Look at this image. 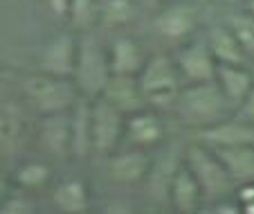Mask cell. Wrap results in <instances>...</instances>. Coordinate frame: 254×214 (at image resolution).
Wrapping results in <instances>:
<instances>
[{
	"mask_svg": "<svg viewBox=\"0 0 254 214\" xmlns=\"http://www.w3.org/2000/svg\"><path fill=\"white\" fill-rule=\"evenodd\" d=\"M173 108L185 124L200 131V128H207L225 119L232 110V104L227 102L225 93L221 91L218 81L211 79L183 86L173 102Z\"/></svg>",
	"mask_w": 254,
	"mask_h": 214,
	"instance_id": "obj_1",
	"label": "cell"
},
{
	"mask_svg": "<svg viewBox=\"0 0 254 214\" xmlns=\"http://www.w3.org/2000/svg\"><path fill=\"white\" fill-rule=\"evenodd\" d=\"M183 160L193 171V176L198 178L202 187L205 201H221L234 190V181H232L230 171L225 169L223 160L218 153L205 142H193L185 149Z\"/></svg>",
	"mask_w": 254,
	"mask_h": 214,
	"instance_id": "obj_2",
	"label": "cell"
},
{
	"mask_svg": "<svg viewBox=\"0 0 254 214\" xmlns=\"http://www.w3.org/2000/svg\"><path fill=\"white\" fill-rule=\"evenodd\" d=\"M180 79L183 77L176 66V59L164 52L151 54L137 75L144 100L153 106H173L178 93L183 88Z\"/></svg>",
	"mask_w": 254,
	"mask_h": 214,
	"instance_id": "obj_3",
	"label": "cell"
},
{
	"mask_svg": "<svg viewBox=\"0 0 254 214\" xmlns=\"http://www.w3.org/2000/svg\"><path fill=\"white\" fill-rule=\"evenodd\" d=\"M25 95L32 102V106L39 110V115L65 113L77 104V84L70 77H57L41 70L39 75H32L23 84Z\"/></svg>",
	"mask_w": 254,
	"mask_h": 214,
	"instance_id": "obj_4",
	"label": "cell"
},
{
	"mask_svg": "<svg viewBox=\"0 0 254 214\" xmlns=\"http://www.w3.org/2000/svg\"><path fill=\"white\" fill-rule=\"evenodd\" d=\"M111 77H113V68H111L108 50L101 43H97L95 38L79 41L77 66H74V75H72L79 95L88 97V100L101 97Z\"/></svg>",
	"mask_w": 254,
	"mask_h": 214,
	"instance_id": "obj_5",
	"label": "cell"
},
{
	"mask_svg": "<svg viewBox=\"0 0 254 214\" xmlns=\"http://www.w3.org/2000/svg\"><path fill=\"white\" fill-rule=\"evenodd\" d=\"M90 124H92V151L101 156H111L120 149V142L126 133V115L120 108L95 97L90 102Z\"/></svg>",
	"mask_w": 254,
	"mask_h": 214,
	"instance_id": "obj_6",
	"label": "cell"
},
{
	"mask_svg": "<svg viewBox=\"0 0 254 214\" xmlns=\"http://www.w3.org/2000/svg\"><path fill=\"white\" fill-rule=\"evenodd\" d=\"M153 160L149 149L130 147L126 151H113L108 156V178L117 185H139L149 178Z\"/></svg>",
	"mask_w": 254,
	"mask_h": 214,
	"instance_id": "obj_7",
	"label": "cell"
},
{
	"mask_svg": "<svg viewBox=\"0 0 254 214\" xmlns=\"http://www.w3.org/2000/svg\"><path fill=\"white\" fill-rule=\"evenodd\" d=\"M176 66L180 70L187 84H198V81H211L216 79V68L218 61L214 59L209 50V43L205 41H189L176 52Z\"/></svg>",
	"mask_w": 254,
	"mask_h": 214,
	"instance_id": "obj_8",
	"label": "cell"
},
{
	"mask_svg": "<svg viewBox=\"0 0 254 214\" xmlns=\"http://www.w3.org/2000/svg\"><path fill=\"white\" fill-rule=\"evenodd\" d=\"M77 52L79 41L70 32H59L45 43L43 52H41V70L48 75L57 77H70L74 75L77 66Z\"/></svg>",
	"mask_w": 254,
	"mask_h": 214,
	"instance_id": "obj_9",
	"label": "cell"
},
{
	"mask_svg": "<svg viewBox=\"0 0 254 214\" xmlns=\"http://www.w3.org/2000/svg\"><path fill=\"white\" fill-rule=\"evenodd\" d=\"M198 14L189 2H171V5L162 7L153 18V27L167 41L183 43L189 38L196 29Z\"/></svg>",
	"mask_w": 254,
	"mask_h": 214,
	"instance_id": "obj_10",
	"label": "cell"
},
{
	"mask_svg": "<svg viewBox=\"0 0 254 214\" xmlns=\"http://www.w3.org/2000/svg\"><path fill=\"white\" fill-rule=\"evenodd\" d=\"M198 138H200V142L209 144L214 149L254 144V122H250L245 117H239V119L225 117L207 128H200Z\"/></svg>",
	"mask_w": 254,
	"mask_h": 214,
	"instance_id": "obj_11",
	"label": "cell"
},
{
	"mask_svg": "<svg viewBox=\"0 0 254 214\" xmlns=\"http://www.w3.org/2000/svg\"><path fill=\"white\" fill-rule=\"evenodd\" d=\"M169 203L176 212L180 214H191L200 208V203L205 201L202 187L198 183V178L193 176V171L187 167V162H180L173 174L171 183H169Z\"/></svg>",
	"mask_w": 254,
	"mask_h": 214,
	"instance_id": "obj_12",
	"label": "cell"
},
{
	"mask_svg": "<svg viewBox=\"0 0 254 214\" xmlns=\"http://www.w3.org/2000/svg\"><path fill=\"white\" fill-rule=\"evenodd\" d=\"M124 140H128L130 147L153 149L164 140V122L158 113L149 108H139L135 113L126 115V133Z\"/></svg>",
	"mask_w": 254,
	"mask_h": 214,
	"instance_id": "obj_13",
	"label": "cell"
},
{
	"mask_svg": "<svg viewBox=\"0 0 254 214\" xmlns=\"http://www.w3.org/2000/svg\"><path fill=\"white\" fill-rule=\"evenodd\" d=\"M70 110L41 115L43 119H41L39 126V144L50 156L57 158L70 156Z\"/></svg>",
	"mask_w": 254,
	"mask_h": 214,
	"instance_id": "obj_14",
	"label": "cell"
},
{
	"mask_svg": "<svg viewBox=\"0 0 254 214\" xmlns=\"http://www.w3.org/2000/svg\"><path fill=\"white\" fill-rule=\"evenodd\" d=\"M106 102H111L115 108H120L124 115L135 113V110L144 108L146 100L142 95L137 75H113L106 84L104 93H101Z\"/></svg>",
	"mask_w": 254,
	"mask_h": 214,
	"instance_id": "obj_15",
	"label": "cell"
},
{
	"mask_svg": "<svg viewBox=\"0 0 254 214\" xmlns=\"http://www.w3.org/2000/svg\"><path fill=\"white\" fill-rule=\"evenodd\" d=\"M25 124L20 110L14 104H0V160H9L20 153L25 144Z\"/></svg>",
	"mask_w": 254,
	"mask_h": 214,
	"instance_id": "obj_16",
	"label": "cell"
},
{
	"mask_svg": "<svg viewBox=\"0 0 254 214\" xmlns=\"http://www.w3.org/2000/svg\"><path fill=\"white\" fill-rule=\"evenodd\" d=\"M216 81L221 86V91L225 93L232 108H239L241 102H243L245 95L250 93V88L254 86V75L248 63H245V66L218 63V68H216Z\"/></svg>",
	"mask_w": 254,
	"mask_h": 214,
	"instance_id": "obj_17",
	"label": "cell"
},
{
	"mask_svg": "<svg viewBox=\"0 0 254 214\" xmlns=\"http://www.w3.org/2000/svg\"><path fill=\"white\" fill-rule=\"evenodd\" d=\"M90 102L88 97H79L70 110V156L74 158H86L92 153Z\"/></svg>",
	"mask_w": 254,
	"mask_h": 214,
	"instance_id": "obj_18",
	"label": "cell"
},
{
	"mask_svg": "<svg viewBox=\"0 0 254 214\" xmlns=\"http://www.w3.org/2000/svg\"><path fill=\"white\" fill-rule=\"evenodd\" d=\"M108 57H111L113 75H139V70L149 59L144 54V48L133 36L115 38V43L108 48Z\"/></svg>",
	"mask_w": 254,
	"mask_h": 214,
	"instance_id": "obj_19",
	"label": "cell"
},
{
	"mask_svg": "<svg viewBox=\"0 0 254 214\" xmlns=\"http://www.w3.org/2000/svg\"><path fill=\"white\" fill-rule=\"evenodd\" d=\"M207 43H209V50L218 63H236V66L250 63L248 52L243 50L239 38L234 36L230 25H214L207 32Z\"/></svg>",
	"mask_w": 254,
	"mask_h": 214,
	"instance_id": "obj_20",
	"label": "cell"
},
{
	"mask_svg": "<svg viewBox=\"0 0 254 214\" xmlns=\"http://www.w3.org/2000/svg\"><path fill=\"white\" fill-rule=\"evenodd\" d=\"M52 203L65 214H83L90 210V192L81 178H65L52 190Z\"/></svg>",
	"mask_w": 254,
	"mask_h": 214,
	"instance_id": "obj_21",
	"label": "cell"
},
{
	"mask_svg": "<svg viewBox=\"0 0 254 214\" xmlns=\"http://www.w3.org/2000/svg\"><path fill=\"white\" fill-rule=\"evenodd\" d=\"M214 149V147H211ZM223 160L225 169L234 183L254 181V144H241V147H221L214 149Z\"/></svg>",
	"mask_w": 254,
	"mask_h": 214,
	"instance_id": "obj_22",
	"label": "cell"
},
{
	"mask_svg": "<svg viewBox=\"0 0 254 214\" xmlns=\"http://www.w3.org/2000/svg\"><path fill=\"white\" fill-rule=\"evenodd\" d=\"M137 16V7L133 0H104L99 5V23L106 27H124L133 23Z\"/></svg>",
	"mask_w": 254,
	"mask_h": 214,
	"instance_id": "obj_23",
	"label": "cell"
},
{
	"mask_svg": "<svg viewBox=\"0 0 254 214\" xmlns=\"http://www.w3.org/2000/svg\"><path fill=\"white\" fill-rule=\"evenodd\" d=\"M50 176L52 171L45 162L41 160H27L16 169V183L25 190H39V187H45L50 183Z\"/></svg>",
	"mask_w": 254,
	"mask_h": 214,
	"instance_id": "obj_24",
	"label": "cell"
},
{
	"mask_svg": "<svg viewBox=\"0 0 254 214\" xmlns=\"http://www.w3.org/2000/svg\"><path fill=\"white\" fill-rule=\"evenodd\" d=\"M230 29L234 32V36L239 38V43L243 45V50L248 52V57H254V16L250 11H239V14L230 16Z\"/></svg>",
	"mask_w": 254,
	"mask_h": 214,
	"instance_id": "obj_25",
	"label": "cell"
},
{
	"mask_svg": "<svg viewBox=\"0 0 254 214\" xmlns=\"http://www.w3.org/2000/svg\"><path fill=\"white\" fill-rule=\"evenodd\" d=\"M67 20L72 27L77 29H88L99 20V5L97 0H70V14Z\"/></svg>",
	"mask_w": 254,
	"mask_h": 214,
	"instance_id": "obj_26",
	"label": "cell"
},
{
	"mask_svg": "<svg viewBox=\"0 0 254 214\" xmlns=\"http://www.w3.org/2000/svg\"><path fill=\"white\" fill-rule=\"evenodd\" d=\"M0 212L2 214H34L36 210H34L32 201L25 199V196L20 194H7V199L0 203Z\"/></svg>",
	"mask_w": 254,
	"mask_h": 214,
	"instance_id": "obj_27",
	"label": "cell"
},
{
	"mask_svg": "<svg viewBox=\"0 0 254 214\" xmlns=\"http://www.w3.org/2000/svg\"><path fill=\"white\" fill-rule=\"evenodd\" d=\"M239 190H236V201L241 205L245 203H254V181H245V183H239Z\"/></svg>",
	"mask_w": 254,
	"mask_h": 214,
	"instance_id": "obj_28",
	"label": "cell"
},
{
	"mask_svg": "<svg viewBox=\"0 0 254 214\" xmlns=\"http://www.w3.org/2000/svg\"><path fill=\"white\" fill-rule=\"evenodd\" d=\"M239 110H241V117H245V119H250V122H254V86L250 88V93L245 95V100L241 102Z\"/></svg>",
	"mask_w": 254,
	"mask_h": 214,
	"instance_id": "obj_29",
	"label": "cell"
},
{
	"mask_svg": "<svg viewBox=\"0 0 254 214\" xmlns=\"http://www.w3.org/2000/svg\"><path fill=\"white\" fill-rule=\"evenodd\" d=\"M48 7L57 18H67L70 14V0H48Z\"/></svg>",
	"mask_w": 254,
	"mask_h": 214,
	"instance_id": "obj_30",
	"label": "cell"
},
{
	"mask_svg": "<svg viewBox=\"0 0 254 214\" xmlns=\"http://www.w3.org/2000/svg\"><path fill=\"white\" fill-rule=\"evenodd\" d=\"M216 212L218 214H239L241 212V203H236V205H216Z\"/></svg>",
	"mask_w": 254,
	"mask_h": 214,
	"instance_id": "obj_31",
	"label": "cell"
},
{
	"mask_svg": "<svg viewBox=\"0 0 254 214\" xmlns=\"http://www.w3.org/2000/svg\"><path fill=\"white\" fill-rule=\"evenodd\" d=\"M7 194H9V181H7V176L0 174V203L7 199Z\"/></svg>",
	"mask_w": 254,
	"mask_h": 214,
	"instance_id": "obj_32",
	"label": "cell"
},
{
	"mask_svg": "<svg viewBox=\"0 0 254 214\" xmlns=\"http://www.w3.org/2000/svg\"><path fill=\"white\" fill-rule=\"evenodd\" d=\"M245 11H250L254 16V0H245Z\"/></svg>",
	"mask_w": 254,
	"mask_h": 214,
	"instance_id": "obj_33",
	"label": "cell"
},
{
	"mask_svg": "<svg viewBox=\"0 0 254 214\" xmlns=\"http://www.w3.org/2000/svg\"><path fill=\"white\" fill-rule=\"evenodd\" d=\"M250 70H252V75H254V57L250 59Z\"/></svg>",
	"mask_w": 254,
	"mask_h": 214,
	"instance_id": "obj_34",
	"label": "cell"
},
{
	"mask_svg": "<svg viewBox=\"0 0 254 214\" xmlns=\"http://www.w3.org/2000/svg\"><path fill=\"white\" fill-rule=\"evenodd\" d=\"M151 2H167V0H151Z\"/></svg>",
	"mask_w": 254,
	"mask_h": 214,
	"instance_id": "obj_35",
	"label": "cell"
}]
</instances>
